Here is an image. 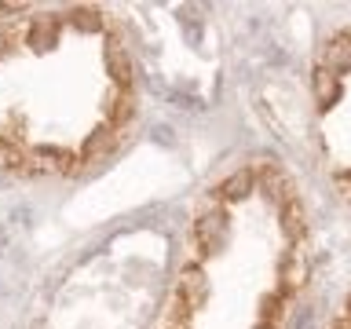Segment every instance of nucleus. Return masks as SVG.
<instances>
[{"label": "nucleus", "instance_id": "nucleus-1", "mask_svg": "<svg viewBox=\"0 0 351 329\" xmlns=\"http://www.w3.org/2000/svg\"><path fill=\"white\" fill-rule=\"evenodd\" d=\"M128 114L132 62L103 11L0 22V172H84L117 143Z\"/></svg>", "mask_w": 351, "mask_h": 329}, {"label": "nucleus", "instance_id": "nucleus-2", "mask_svg": "<svg viewBox=\"0 0 351 329\" xmlns=\"http://www.w3.org/2000/svg\"><path fill=\"white\" fill-rule=\"evenodd\" d=\"M304 274L296 183L274 161H249L197 205L158 329H285Z\"/></svg>", "mask_w": 351, "mask_h": 329}, {"label": "nucleus", "instance_id": "nucleus-3", "mask_svg": "<svg viewBox=\"0 0 351 329\" xmlns=\"http://www.w3.org/2000/svg\"><path fill=\"white\" fill-rule=\"evenodd\" d=\"M315 125L326 169L351 197V29H340L315 55Z\"/></svg>", "mask_w": 351, "mask_h": 329}, {"label": "nucleus", "instance_id": "nucleus-4", "mask_svg": "<svg viewBox=\"0 0 351 329\" xmlns=\"http://www.w3.org/2000/svg\"><path fill=\"white\" fill-rule=\"evenodd\" d=\"M329 329H351V300L340 307V315L333 318V326H329Z\"/></svg>", "mask_w": 351, "mask_h": 329}]
</instances>
